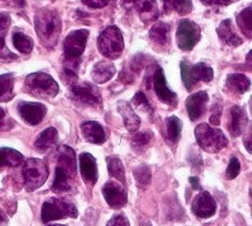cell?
Here are the masks:
<instances>
[{"label":"cell","mask_w":252,"mask_h":226,"mask_svg":"<svg viewBox=\"0 0 252 226\" xmlns=\"http://www.w3.org/2000/svg\"><path fill=\"white\" fill-rule=\"evenodd\" d=\"M181 77L184 80L187 90H191L199 81L210 82L214 78V70L208 64L200 62L190 66L188 61H182L180 63Z\"/></svg>","instance_id":"9"},{"label":"cell","mask_w":252,"mask_h":226,"mask_svg":"<svg viewBox=\"0 0 252 226\" xmlns=\"http://www.w3.org/2000/svg\"><path fill=\"white\" fill-rule=\"evenodd\" d=\"M132 103L137 108L141 109V110L149 111V112L153 113V108H151L150 103H149V101H148L147 97L142 92H138L136 95H134L133 99H132Z\"/></svg>","instance_id":"36"},{"label":"cell","mask_w":252,"mask_h":226,"mask_svg":"<svg viewBox=\"0 0 252 226\" xmlns=\"http://www.w3.org/2000/svg\"><path fill=\"white\" fill-rule=\"evenodd\" d=\"M102 194L108 205L112 208H121L127 204V193L123 185L115 181H109L103 185Z\"/></svg>","instance_id":"12"},{"label":"cell","mask_w":252,"mask_h":226,"mask_svg":"<svg viewBox=\"0 0 252 226\" xmlns=\"http://www.w3.org/2000/svg\"><path fill=\"white\" fill-rule=\"evenodd\" d=\"M88 37V30L80 29L69 33L66 39H64L63 71H71L77 73V68L79 66V58L86 49Z\"/></svg>","instance_id":"3"},{"label":"cell","mask_w":252,"mask_h":226,"mask_svg":"<svg viewBox=\"0 0 252 226\" xmlns=\"http://www.w3.org/2000/svg\"><path fill=\"white\" fill-rule=\"evenodd\" d=\"M48 226H67V225H62V224H53V225H48Z\"/></svg>","instance_id":"50"},{"label":"cell","mask_w":252,"mask_h":226,"mask_svg":"<svg viewBox=\"0 0 252 226\" xmlns=\"http://www.w3.org/2000/svg\"><path fill=\"white\" fill-rule=\"evenodd\" d=\"M107 165H108V171H109V174L115 177L121 183H125L126 182V176H125V168L124 164L118 158H108L107 159Z\"/></svg>","instance_id":"32"},{"label":"cell","mask_w":252,"mask_h":226,"mask_svg":"<svg viewBox=\"0 0 252 226\" xmlns=\"http://www.w3.org/2000/svg\"><path fill=\"white\" fill-rule=\"evenodd\" d=\"M237 24L241 32L248 38H252V8L248 7L237 16Z\"/></svg>","instance_id":"30"},{"label":"cell","mask_w":252,"mask_h":226,"mask_svg":"<svg viewBox=\"0 0 252 226\" xmlns=\"http://www.w3.org/2000/svg\"><path fill=\"white\" fill-rule=\"evenodd\" d=\"M12 41H14V46L21 54H30L33 48V41L32 38H29L26 34L21 32H16L12 36Z\"/></svg>","instance_id":"31"},{"label":"cell","mask_w":252,"mask_h":226,"mask_svg":"<svg viewBox=\"0 0 252 226\" xmlns=\"http://www.w3.org/2000/svg\"><path fill=\"white\" fill-rule=\"evenodd\" d=\"M8 223V219L5 213L0 210V226H5Z\"/></svg>","instance_id":"44"},{"label":"cell","mask_w":252,"mask_h":226,"mask_svg":"<svg viewBox=\"0 0 252 226\" xmlns=\"http://www.w3.org/2000/svg\"><path fill=\"white\" fill-rule=\"evenodd\" d=\"M149 37L156 46L164 48L170 42V26L164 23H158L154 25L149 32Z\"/></svg>","instance_id":"23"},{"label":"cell","mask_w":252,"mask_h":226,"mask_svg":"<svg viewBox=\"0 0 252 226\" xmlns=\"http://www.w3.org/2000/svg\"><path fill=\"white\" fill-rule=\"evenodd\" d=\"M107 226H130V224L128 219L124 214H118L108 222Z\"/></svg>","instance_id":"39"},{"label":"cell","mask_w":252,"mask_h":226,"mask_svg":"<svg viewBox=\"0 0 252 226\" xmlns=\"http://www.w3.org/2000/svg\"><path fill=\"white\" fill-rule=\"evenodd\" d=\"M58 141V131L55 128H48L45 131L39 133L36 140H34V146L38 151L46 152L56 145Z\"/></svg>","instance_id":"25"},{"label":"cell","mask_w":252,"mask_h":226,"mask_svg":"<svg viewBox=\"0 0 252 226\" xmlns=\"http://www.w3.org/2000/svg\"><path fill=\"white\" fill-rule=\"evenodd\" d=\"M14 1L16 2V5L19 7H24L26 5V0H14Z\"/></svg>","instance_id":"46"},{"label":"cell","mask_w":252,"mask_h":226,"mask_svg":"<svg viewBox=\"0 0 252 226\" xmlns=\"http://www.w3.org/2000/svg\"><path fill=\"white\" fill-rule=\"evenodd\" d=\"M225 85L227 88L232 91L233 93L242 94L247 92L250 89L251 81L249 78L241 73H233V75H229L225 81Z\"/></svg>","instance_id":"26"},{"label":"cell","mask_w":252,"mask_h":226,"mask_svg":"<svg viewBox=\"0 0 252 226\" xmlns=\"http://www.w3.org/2000/svg\"><path fill=\"white\" fill-rule=\"evenodd\" d=\"M25 91L37 98H48L57 95L58 84L49 75L36 72L29 75L25 80Z\"/></svg>","instance_id":"4"},{"label":"cell","mask_w":252,"mask_h":226,"mask_svg":"<svg viewBox=\"0 0 252 226\" xmlns=\"http://www.w3.org/2000/svg\"><path fill=\"white\" fill-rule=\"evenodd\" d=\"M77 216V207L70 202L63 201V199L59 198H50L42 204L41 220L43 223L66 219V217H73L75 219Z\"/></svg>","instance_id":"8"},{"label":"cell","mask_w":252,"mask_h":226,"mask_svg":"<svg viewBox=\"0 0 252 226\" xmlns=\"http://www.w3.org/2000/svg\"><path fill=\"white\" fill-rule=\"evenodd\" d=\"M79 168L82 179L86 183L94 185L98 180V169L94 156L89 153H82L79 156Z\"/></svg>","instance_id":"17"},{"label":"cell","mask_w":252,"mask_h":226,"mask_svg":"<svg viewBox=\"0 0 252 226\" xmlns=\"http://www.w3.org/2000/svg\"><path fill=\"white\" fill-rule=\"evenodd\" d=\"M70 94L75 101L81 104L90 107L101 106V95L99 90L90 84L71 85Z\"/></svg>","instance_id":"11"},{"label":"cell","mask_w":252,"mask_h":226,"mask_svg":"<svg viewBox=\"0 0 252 226\" xmlns=\"http://www.w3.org/2000/svg\"><path fill=\"white\" fill-rule=\"evenodd\" d=\"M191 185H192V188L194 190H200V185H199V180L198 177H190L189 179Z\"/></svg>","instance_id":"43"},{"label":"cell","mask_w":252,"mask_h":226,"mask_svg":"<svg viewBox=\"0 0 252 226\" xmlns=\"http://www.w3.org/2000/svg\"><path fill=\"white\" fill-rule=\"evenodd\" d=\"M221 111H222V108L219 104H215L214 108H212V114L210 116V123L214 125H218L220 123V116H221Z\"/></svg>","instance_id":"41"},{"label":"cell","mask_w":252,"mask_h":226,"mask_svg":"<svg viewBox=\"0 0 252 226\" xmlns=\"http://www.w3.org/2000/svg\"><path fill=\"white\" fill-rule=\"evenodd\" d=\"M24 161V156L18 151L10 147H1L0 149V168L18 167Z\"/></svg>","instance_id":"27"},{"label":"cell","mask_w":252,"mask_h":226,"mask_svg":"<svg viewBox=\"0 0 252 226\" xmlns=\"http://www.w3.org/2000/svg\"><path fill=\"white\" fill-rule=\"evenodd\" d=\"M163 9L166 12L176 11L179 15L189 14L192 9L191 0H162Z\"/></svg>","instance_id":"28"},{"label":"cell","mask_w":252,"mask_h":226,"mask_svg":"<svg viewBox=\"0 0 252 226\" xmlns=\"http://www.w3.org/2000/svg\"><path fill=\"white\" fill-rule=\"evenodd\" d=\"M77 174V164L75 152L69 146L60 149L57 168H56L53 191L56 193H63L71 191L75 185Z\"/></svg>","instance_id":"1"},{"label":"cell","mask_w":252,"mask_h":226,"mask_svg":"<svg viewBox=\"0 0 252 226\" xmlns=\"http://www.w3.org/2000/svg\"><path fill=\"white\" fill-rule=\"evenodd\" d=\"M243 145L249 153L252 154V123H248L243 134Z\"/></svg>","instance_id":"38"},{"label":"cell","mask_w":252,"mask_h":226,"mask_svg":"<svg viewBox=\"0 0 252 226\" xmlns=\"http://www.w3.org/2000/svg\"><path fill=\"white\" fill-rule=\"evenodd\" d=\"M5 119V111L2 110L1 108H0V125L2 124V121Z\"/></svg>","instance_id":"47"},{"label":"cell","mask_w":252,"mask_h":226,"mask_svg":"<svg viewBox=\"0 0 252 226\" xmlns=\"http://www.w3.org/2000/svg\"><path fill=\"white\" fill-rule=\"evenodd\" d=\"M208 100H209V97L205 91H200L187 99L186 107L191 121L198 120L200 116L203 115V113L207 110Z\"/></svg>","instance_id":"16"},{"label":"cell","mask_w":252,"mask_h":226,"mask_svg":"<svg viewBox=\"0 0 252 226\" xmlns=\"http://www.w3.org/2000/svg\"><path fill=\"white\" fill-rule=\"evenodd\" d=\"M191 210L195 216L201 217V219H208V217L215 215L217 204L209 192H202L194 198Z\"/></svg>","instance_id":"13"},{"label":"cell","mask_w":252,"mask_h":226,"mask_svg":"<svg viewBox=\"0 0 252 226\" xmlns=\"http://www.w3.org/2000/svg\"><path fill=\"white\" fill-rule=\"evenodd\" d=\"M246 60H247V64H248V66H249V68L252 69V50L249 52V54H248Z\"/></svg>","instance_id":"45"},{"label":"cell","mask_w":252,"mask_h":226,"mask_svg":"<svg viewBox=\"0 0 252 226\" xmlns=\"http://www.w3.org/2000/svg\"><path fill=\"white\" fill-rule=\"evenodd\" d=\"M250 110H251V112H252V98H251V100H250Z\"/></svg>","instance_id":"51"},{"label":"cell","mask_w":252,"mask_h":226,"mask_svg":"<svg viewBox=\"0 0 252 226\" xmlns=\"http://www.w3.org/2000/svg\"><path fill=\"white\" fill-rule=\"evenodd\" d=\"M217 32H218L220 39L225 43H228L230 46L237 47L240 46L242 43V39L238 36V33L234 31L233 24L230 19H225L217 29Z\"/></svg>","instance_id":"24"},{"label":"cell","mask_w":252,"mask_h":226,"mask_svg":"<svg viewBox=\"0 0 252 226\" xmlns=\"http://www.w3.org/2000/svg\"><path fill=\"white\" fill-rule=\"evenodd\" d=\"M134 179H136L138 188L146 189L151 181V171L147 165H140L134 169Z\"/></svg>","instance_id":"35"},{"label":"cell","mask_w":252,"mask_h":226,"mask_svg":"<svg viewBox=\"0 0 252 226\" xmlns=\"http://www.w3.org/2000/svg\"><path fill=\"white\" fill-rule=\"evenodd\" d=\"M134 7H136L139 16H140V19L143 23H151V21L157 19V0H136Z\"/></svg>","instance_id":"21"},{"label":"cell","mask_w":252,"mask_h":226,"mask_svg":"<svg viewBox=\"0 0 252 226\" xmlns=\"http://www.w3.org/2000/svg\"><path fill=\"white\" fill-rule=\"evenodd\" d=\"M181 136V122L177 116L167 119V137L172 143L178 142Z\"/></svg>","instance_id":"34"},{"label":"cell","mask_w":252,"mask_h":226,"mask_svg":"<svg viewBox=\"0 0 252 226\" xmlns=\"http://www.w3.org/2000/svg\"><path fill=\"white\" fill-rule=\"evenodd\" d=\"M195 139L198 144L209 153H217L228 145L227 138L220 129H214L209 124L202 123L195 128Z\"/></svg>","instance_id":"5"},{"label":"cell","mask_w":252,"mask_h":226,"mask_svg":"<svg viewBox=\"0 0 252 226\" xmlns=\"http://www.w3.org/2000/svg\"><path fill=\"white\" fill-rule=\"evenodd\" d=\"M230 124L229 131L232 137H239L245 131V129L248 124V118L245 110L241 107L234 106L230 110Z\"/></svg>","instance_id":"18"},{"label":"cell","mask_w":252,"mask_h":226,"mask_svg":"<svg viewBox=\"0 0 252 226\" xmlns=\"http://www.w3.org/2000/svg\"><path fill=\"white\" fill-rule=\"evenodd\" d=\"M34 27L37 36L43 46L54 48L59 40L63 29L62 18L54 10H40L34 16Z\"/></svg>","instance_id":"2"},{"label":"cell","mask_w":252,"mask_h":226,"mask_svg":"<svg viewBox=\"0 0 252 226\" xmlns=\"http://www.w3.org/2000/svg\"><path fill=\"white\" fill-rule=\"evenodd\" d=\"M151 140H153V134L150 132H140L134 134L131 139V145L133 147V150L136 152H141L145 151L148 145L150 144Z\"/></svg>","instance_id":"33"},{"label":"cell","mask_w":252,"mask_h":226,"mask_svg":"<svg viewBox=\"0 0 252 226\" xmlns=\"http://www.w3.org/2000/svg\"><path fill=\"white\" fill-rule=\"evenodd\" d=\"M18 112L26 122L32 125H37L45 118L47 109L41 103L21 102L18 106Z\"/></svg>","instance_id":"14"},{"label":"cell","mask_w":252,"mask_h":226,"mask_svg":"<svg viewBox=\"0 0 252 226\" xmlns=\"http://www.w3.org/2000/svg\"><path fill=\"white\" fill-rule=\"evenodd\" d=\"M82 2L86 6L90 8H94V9H99V8H103L107 5H109L111 0H82Z\"/></svg>","instance_id":"40"},{"label":"cell","mask_w":252,"mask_h":226,"mask_svg":"<svg viewBox=\"0 0 252 226\" xmlns=\"http://www.w3.org/2000/svg\"><path fill=\"white\" fill-rule=\"evenodd\" d=\"M14 98V76L11 73L0 76V102H7Z\"/></svg>","instance_id":"29"},{"label":"cell","mask_w":252,"mask_h":226,"mask_svg":"<svg viewBox=\"0 0 252 226\" xmlns=\"http://www.w3.org/2000/svg\"><path fill=\"white\" fill-rule=\"evenodd\" d=\"M134 2H136V0H121V5L126 9H131L132 7H134Z\"/></svg>","instance_id":"42"},{"label":"cell","mask_w":252,"mask_h":226,"mask_svg":"<svg viewBox=\"0 0 252 226\" xmlns=\"http://www.w3.org/2000/svg\"><path fill=\"white\" fill-rule=\"evenodd\" d=\"M154 86L160 101L169 104V106H176L177 94L167 86L166 78H164V73L161 68H157V70L155 71Z\"/></svg>","instance_id":"15"},{"label":"cell","mask_w":252,"mask_h":226,"mask_svg":"<svg viewBox=\"0 0 252 226\" xmlns=\"http://www.w3.org/2000/svg\"><path fill=\"white\" fill-rule=\"evenodd\" d=\"M201 37L199 26L188 19L182 20L177 30V42L180 49L189 51L197 45Z\"/></svg>","instance_id":"10"},{"label":"cell","mask_w":252,"mask_h":226,"mask_svg":"<svg viewBox=\"0 0 252 226\" xmlns=\"http://www.w3.org/2000/svg\"><path fill=\"white\" fill-rule=\"evenodd\" d=\"M239 172H240V162H239V160L237 158L233 156L229 162L227 172H225V176H227V179L229 180H233L238 176Z\"/></svg>","instance_id":"37"},{"label":"cell","mask_w":252,"mask_h":226,"mask_svg":"<svg viewBox=\"0 0 252 226\" xmlns=\"http://www.w3.org/2000/svg\"><path fill=\"white\" fill-rule=\"evenodd\" d=\"M115 64L108 60H102L94 64L93 71H91V77L95 84H106L115 76Z\"/></svg>","instance_id":"20"},{"label":"cell","mask_w":252,"mask_h":226,"mask_svg":"<svg viewBox=\"0 0 252 226\" xmlns=\"http://www.w3.org/2000/svg\"><path fill=\"white\" fill-rule=\"evenodd\" d=\"M98 48L101 55L108 59L114 60L119 58L125 48L120 30L115 26L106 28L99 36Z\"/></svg>","instance_id":"6"},{"label":"cell","mask_w":252,"mask_h":226,"mask_svg":"<svg viewBox=\"0 0 252 226\" xmlns=\"http://www.w3.org/2000/svg\"><path fill=\"white\" fill-rule=\"evenodd\" d=\"M118 110L124 119L126 129L131 133L136 132L139 127H140V119H139V116L133 112L132 108L130 107V104L125 101H120L118 102Z\"/></svg>","instance_id":"22"},{"label":"cell","mask_w":252,"mask_h":226,"mask_svg":"<svg viewBox=\"0 0 252 226\" xmlns=\"http://www.w3.org/2000/svg\"><path fill=\"white\" fill-rule=\"evenodd\" d=\"M140 226H153V225H151L149 222H141Z\"/></svg>","instance_id":"49"},{"label":"cell","mask_w":252,"mask_h":226,"mask_svg":"<svg viewBox=\"0 0 252 226\" xmlns=\"http://www.w3.org/2000/svg\"><path fill=\"white\" fill-rule=\"evenodd\" d=\"M23 174L27 192H32L45 183L49 175L46 162L38 159H28L25 162Z\"/></svg>","instance_id":"7"},{"label":"cell","mask_w":252,"mask_h":226,"mask_svg":"<svg viewBox=\"0 0 252 226\" xmlns=\"http://www.w3.org/2000/svg\"><path fill=\"white\" fill-rule=\"evenodd\" d=\"M81 133L88 142L94 144H102L106 141L105 130L98 122L88 121L81 124Z\"/></svg>","instance_id":"19"},{"label":"cell","mask_w":252,"mask_h":226,"mask_svg":"<svg viewBox=\"0 0 252 226\" xmlns=\"http://www.w3.org/2000/svg\"><path fill=\"white\" fill-rule=\"evenodd\" d=\"M201 1L205 3V5H214V3H216L217 0H201Z\"/></svg>","instance_id":"48"}]
</instances>
